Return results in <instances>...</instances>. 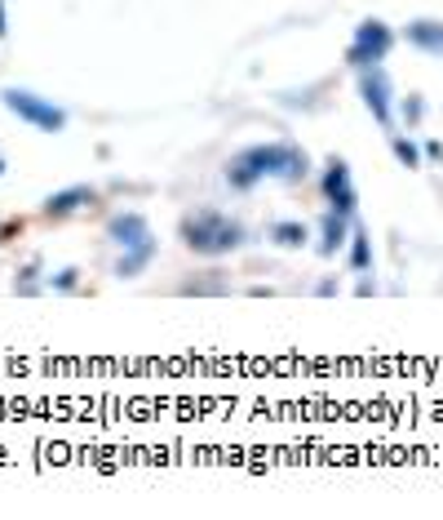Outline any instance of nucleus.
<instances>
[{
  "instance_id": "nucleus-1",
  "label": "nucleus",
  "mask_w": 443,
  "mask_h": 520,
  "mask_svg": "<svg viewBox=\"0 0 443 520\" xmlns=\"http://www.w3.org/2000/svg\"><path fill=\"white\" fill-rule=\"evenodd\" d=\"M310 169L306 151L293 147V143H253L244 151H235L226 160V182L235 191H248L257 187L262 178H279V182H302Z\"/></svg>"
},
{
  "instance_id": "nucleus-2",
  "label": "nucleus",
  "mask_w": 443,
  "mask_h": 520,
  "mask_svg": "<svg viewBox=\"0 0 443 520\" xmlns=\"http://www.w3.org/2000/svg\"><path fill=\"white\" fill-rule=\"evenodd\" d=\"M178 240L191 253H200V258H222V253H235L244 244V222L231 218V213H222V209H213V205H204V209L182 213Z\"/></svg>"
},
{
  "instance_id": "nucleus-3",
  "label": "nucleus",
  "mask_w": 443,
  "mask_h": 520,
  "mask_svg": "<svg viewBox=\"0 0 443 520\" xmlns=\"http://www.w3.org/2000/svg\"><path fill=\"white\" fill-rule=\"evenodd\" d=\"M0 103H5L19 120H27L32 129H45V134H63L67 129V112L54 103V98H41L23 85H5L0 89Z\"/></svg>"
},
{
  "instance_id": "nucleus-4",
  "label": "nucleus",
  "mask_w": 443,
  "mask_h": 520,
  "mask_svg": "<svg viewBox=\"0 0 443 520\" xmlns=\"http://www.w3.org/2000/svg\"><path fill=\"white\" fill-rule=\"evenodd\" d=\"M390 45H394V32H390L381 19H363V23L355 27V41H350V50H346V63H350L355 72L377 67V63H386Z\"/></svg>"
},
{
  "instance_id": "nucleus-5",
  "label": "nucleus",
  "mask_w": 443,
  "mask_h": 520,
  "mask_svg": "<svg viewBox=\"0 0 443 520\" xmlns=\"http://www.w3.org/2000/svg\"><path fill=\"white\" fill-rule=\"evenodd\" d=\"M359 98H363V107L372 112V120H377L386 134H394V116H390V81H386L381 63L359 72Z\"/></svg>"
},
{
  "instance_id": "nucleus-6",
  "label": "nucleus",
  "mask_w": 443,
  "mask_h": 520,
  "mask_svg": "<svg viewBox=\"0 0 443 520\" xmlns=\"http://www.w3.org/2000/svg\"><path fill=\"white\" fill-rule=\"evenodd\" d=\"M324 196H328V209H337V213L355 218V205H359V196H355L350 165H346L341 156H328V165H324Z\"/></svg>"
},
{
  "instance_id": "nucleus-7",
  "label": "nucleus",
  "mask_w": 443,
  "mask_h": 520,
  "mask_svg": "<svg viewBox=\"0 0 443 520\" xmlns=\"http://www.w3.org/2000/svg\"><path fill=\"white\" fill-rule=\"evenodd\" d=\"M107 240H111V244H120V249H142V244H151L156 236H151L147 213H138V209H120V213H111V222H107Z\"/></svg>"
},
{
  "instance_id": "nucleus-8",
  "label": "nucleus",
  "mask_w": 443,
  "mask_h": 520,
  "mask_svg": "<svg viewBox=\"0 0 443 520\" xmlns=\"http://www.w3.org/2000/svg\"><path fill=\"white\" fill-rule=\"evenodd\" d=\"M403 41H408L412 50L430 54V58H443V23H439V19H412V23L403 27Z\"/></svg>"
},
{
  "instance_id": "nucleus-9",
  "label": "nucleus",
  "mask_w": 443,
  "mask_h": 520,
  "mask_svg": "<svg viewBox=\"0 0 443 520\" xmlns=\"http://www.w3.org/2000/svg\"><path fill=\"white\" fill-rule=\"evenodd\" d=\"M94 200H98L94 187H63V191L45 196L41 213H45V218H67V213H76V209H85V205H94Z\"/></svg>"
},
{
  "instance_id": "nucleus-10",
  "label": "nucleus",
  "mask_w": 443,
  "mask_h": 520,
  "mask_svg": "<svg viewBox=\"0 0 443 520\" xmlns=\"http://www.w3.org/2000/svg\"><path fill=\"white\" fill-rule=\"evenodd\" d=\"M346 240H350V218H346V213H337V209H328V213H324V236H319V253H324V258H332V253H337V249H341Z\"/></svg>"
},
{
  "instance_id": "nucleus-11",
  "label": "nucleus",
  "mask_w": 443,
  "mask_h": 520,
  "mask_svg": "<svg viewBox=\"0 0 443 520\" xmlns=\"http://www.w3.org/2000/svg\"><path fill=\"white\" fill-rule=\"evenodd\" d=\"M151 258H156V240H151V244H142V249H125V258L116 263V276H120V281H134V276H142Z\"/></svg>"
},
{
  "instance_id": "nucleus-12",
  "label": "nucleus",
  "mask_w": 443,
  "mask_h": 520,
  "mask_svg": "<svg viewBox=\"0 0 443 520\" xmlns=\"http://www.w3.org/2000/svg\"><path fill=\"white\" fill-rule=\"evenodd\" d=\"M279 249H302L306 240H310V231H306V222H293V218H284V222H271V231H266Z\"/></svg>"
},
{
  "instance_id": "nucleus-13",
  "label": "nucleus",
  "mask_w": 443,
  "mask_h": 520,
  "mask_svg": "<svg viewBox=\"0 0 443 520\" xmlns=\"http://www.w3.org/2000/svg\"><path fill=\"white\" fill-rule=\"evenodd\" d=\"M350 268H355L359 276L372 268V240H368L363 227H350Z\"/></svg>"
},
{
  "instance_id": "nucleus-14",
  "label": "nucleus",
  "mask_w": 443,
  "mask_h": 520,
  "mask_svg": "<svg viewBox=\"0 0 443 520\" xmlns=\"http://www.w3.org/2000/svg\"><path fill=\"white\" fill-rule=\"evenodd\" d=\"M390 147H394V156H399V165L403 169H421V147L412 143V138H403V134H390Z\"/></svg>"
},
{
  "instance_id": "nucleus-15",
  "label": "nucleus",
  "mask_w": 443,
  "mask_h": 520,
  "mask_svg": "<svg viewBox=\"0 0 443 520\" xmlns=\"http://www.w3.org/2000/svg\"><path fill=\"white\" fill-rule=\"evenodd\" d=\"M403 120H408V125H416V120H421V98H416V94L403 103Z\"/></svg>"
},
{
  "instance_id": "nucleus-16",
  "label": "nucleus",
  "mask_w": 443,
  "mask_h": 520,
  "mask_svg": "<svg viewBox=\"0 0 443 520\" xmlns=\"http://www.w3.org/2000/svg\"><path fill=\"white\" fill-rule=\"evenodd\" d=\"M50 285H54V290H76V272H72V268H63Z\"/></svg>"
},
{
  "instance_id": "nucleus-17",
  "label": "nucleus",
  "mask_w": 443,
  "mask_h": 520,
  "mask_svg": "<svg viewBox=\"0 0 443 520\" xmlns=\"http://www.w3.org/2000/svg\"><path fill=\"white\" fill-rule=\"evenodd\" d=\"M425 156L430 160H443V143H425Z\"/></svg>"
},
{
  "instance_id": "nucleus-18",
  "label": "nucleus",
  "mask_w": 443,
  "mask_h": 520,
  "mask_svg": "<svg viewBox=\"0 0 443 520\" xmlns=\"http://www.w3.org/2000/svg\"><path fill=\"white\" fill-rule=\"evenodd\" d=\"M5 32H10V19H5V0H0V41H5Z\"/></svg>"
},
{
  "instance_id": "nucleus-19",
  "label": "nucleus",
  "mask_w": 443,
  "mask_h": 520,
  "mask_svg": "<svg viewBox=\"0 0 443 520\" xmlns=\"http://www.w3.org/2000/svg\"><path fill=\"white\" fill-rule=\"evenodd\" d=\"M0 174H5V160H0Z\"/></svg>"
}]
</instances>
